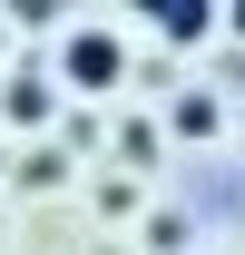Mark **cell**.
Segmentation results:
<instances>
[{"label": "cell", "mask_w": 245, "mask_h": 255, "mask_svg": "<svg viewBox=\"0 0 245 255\" xmlns=\"http://www.w3.org/2000/svg\"><path fill=\"white\" fill-rule=\"evenodd\" d=\"M0 108H10V118H20V128H39V118H49V108H59V89H49L39 69H10V89H0Z\"/></svg>", "instance_id": "7a4b0ae2"}, {"label": "cell", "mask_w": 245, "mask_h": 255, "mask_svg": "<svg viewBox=\"0 0 245 255\" xmlns=\"http://www.w3.org/2000/svg\"><path fill=\"white\" fill-rule=\"evenodd\" d=\"M0 39H10V20H0Z\"/></svg>", "instance_id": "8992f818"}, {"label": "cell", "mask_w": 245, "mask_h": 255, "mask_svg": "<svg viewBox=\"0 0 245 255\" xmlns=\"http://www.w3.org/2000/svg\"><path fill=\"white\" fill-rule=\"evenodd\" d=\"M157 147H167L157 118H127V128H118V157H127V167H157Z\"/></svg>", "instance_id": "277c9868"}, {"label": "cell", "mask_w": 245, "mask_h": 255, "mask_svg": "<svg viewBox=\"0 0 245 255\" xmlns=\"http://www.w3.org/2000/svg\"><path fill=\"white\" fill-rule=\"evenodd\" d=\"M177 128H186V137H206V128H216V89H186V98H177Z\"/></svg>", "instance_id": "5b68a950"}, {"label": "cell", "mask_w": 245, "mask_h": 255, "mask_svg": "<svg viewBox=\"0 0 245 255\" xmlns=\"http://www.w3.org/2000/svg\"><path fill=\"white\" fill-rule=\"evenodd\" d=\"M59 79H69V89H118V79H127V39L118 30H108V20H79V30H59Z\"/></svg>", "instance_id": "6da1fadb"}, {"label": "cell", "mask_w": 245, "mask_h": 255, "mask_svg": "<svg viewBox=\"0 0 245 255\" xmlns=\"http://www.w3.org/2000/svg\"><path fill=\"white\" fill-rule=\"evenodd\" d=\"M157 30H167V39H206L216 10H206V0H167V10H157Z\"/></svg>", "instance_id": "3957f363"}]
</instances>
